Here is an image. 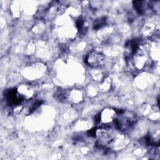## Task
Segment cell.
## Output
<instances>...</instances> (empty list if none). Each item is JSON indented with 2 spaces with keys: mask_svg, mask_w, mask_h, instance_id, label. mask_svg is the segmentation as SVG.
<instances>
[{
  "mask_svg": "<svg viewBox=\"0 0 160 160\" xmlns=\"http://www.w3.org/2000/svg\"><path fill=\"white\" fill-rule=\"evenodd\" d=\"M114 119V126L116 129L121 131H127L135 124L137 121L136 114L130 111L123 110Z\"/></svg>",
  "mask_w": 160,
  "mask_h": 160,
  "instance_id": "cell-1",
  "label": "cell"
},
{
  "mask_svg": "<svg viewBox=\"0 0 160 160\" xmlns=\"http://www.w3.org/2000/svg\"><path fill=\"white\" fill-rule=\"evenodd\" d=\"M106 18H102L99 19H98L95 21L94 24V29H98L105 25L106 24Z\"/></svg>",
  "mask_w": 160,
  "mask_h": 160,
  "instance_id": "cell-3",
  "label": "cell"
},
{
  "mask_svg": "<svg viewBox=\"0 0 160 160\" xmlns=\"http://www.w3.org/2000/svg\"><path fill=\"white\" fill-rule=\"evenodd\" d=\"M86 63L91 68H97L102 66L104 62V55L98 51H92L86 58Z\"/></svg>",
  "mask_w": 160,
  "mask_h": 160,
  "instance_id": "cell-2",
  "label": "cell"
},
{
  "mask_svg": "<svg viewBox=\"0 0 160 160\" xmlns=\"http://www.w3.org/2000/svg\"><path fill=\"white\" fill-rule=\"evenodd\" d=\"M142 1H134V6L136 11L139 13L141 14L143 12V4Z\"/></svg>",
  "mask_w": 160,
  "mask_h": 160,
  "instance_id": "cell-4",
  "label": "cell"
}]
</instances>
